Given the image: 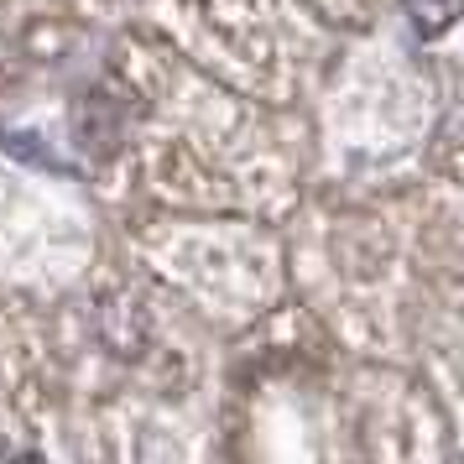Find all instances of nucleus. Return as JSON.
<instances>
[{"instance_id": "nucleus-1", "label": "nucleus", "mask_w": 464, "mask_h": 464, "mask_svg": "<svg viewBox=\"0 0 464 464\" xmlns=\"http://www.w3.org/2000/svg\"><path fill=\"white\" fill-rule=\"evenodd\" d=\"M401 5H407V16H412V26H418L422 37L449 32L454 16H459V0H401Z\"/></svg>"}, {"instance_id": "nucleus-2", "label": "nucleus", "mask_w": 464, "mask_h": 464, "mask_svg": "<svg viewBox=\"0 0 464 464\" xmlns=\"http://www.w3.org/2000/svg\"><path fill=\"white\" fill-rule=\"evenodd\" d=\"M5 464H47V459H37V454H22V459H5Z\"/></svg>"}, {"instance_id": "nucleus-3", "label": "nucleus", "mask_w": 464, "mask_h": 464, "mask_svg": "<svg viewBox=\"0 0 464 464\" xmlns=\"http://www.w3.org/2000/svg\"><path fill=\"white\" fill-rule=\"evenodd\" d=\"M0 464H5V443H0Z\"/></svg>"}]
</instances>
